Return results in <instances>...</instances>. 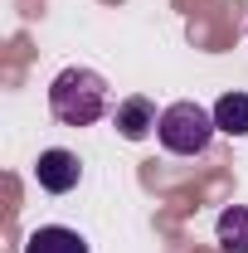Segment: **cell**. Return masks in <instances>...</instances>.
<instances>
[{
    "mask_svg": "<svg viewBox=\"0 0 248 253\" xmlns=\"http://www.w3.org/2000/svg\"><path fill=\"white\" fill-rule=\"evenodd\" d=\"M49 112L63 126H93L112 112V93H107V78L97 68L83 63H68L59 78L49 83Z\"/></svg>",
    "mask_w": 248,
    "mask_h": 253,
    "instance_id": "6da1fadb",
    "label": "cell"
},
{
    "mask_svg": "<svg viewBox=\"0 0 248 253\" xmlns=\"http://www.w3.org/2000/svg\"><path fill=\"white\" fill-rule=\"evenodd\" d=\"M214 112L209 107H200V102H170L165 112H161V126H156V136H161V146L170 151V156H205L209 151V141H214Z\"/></svg>",
    "mask_w": 248,
    "mask_h": 253,
    "instance_id": "7a4b0ae2",
    "label": "cell"
},
{
    "mask_svg": "<svg viewBox=\"0 0 248 253\" xmlns=\"http://www.w3.org/2000/svg\"><path fill=\"white\" fill-rule=\"evenodd\" d=\"M34 180H39V190H49V195H68V190L83 180V161L73 156V151H63V146H49V151H39V161H34Z\"/></svg>",
    "mask_w": 248,
    "mask_h": 253,
    "instance_id": "3957f363",
    "label": "cell"
},
{
    "mask_svg": "<svg viewBox=\"0 0 248 253\" xmlns=\"http://www.w3.org/2000/svg\"><path fill=\"white\" fill-rule=\"evenodd\" d=\"M112 122H117V131H122L126 141H146L156 126H161V112H156L151 97L131 93V97H122V102L112 107Z\"/></svg>",
    "mask_w": 248,
    "mask_h": 253,
    "instance_id": "277c9868",
    "label": "cell"
},
{
    "mask_svg": "<svg viewBox=\"0 0 248 253\" xmlns=\"http://www.w3.org/2000/svg\"><path fill=\"white\" fill-rule=\"evenodd\" d=\"M25 253H88V239L68 224H44L25 239Z\"/></svg>",
    "mask_w": 248,
    "mask_h": 253,
    "instance_id": "5b68a950",
    "label": "cell"
},
{
    "mask_svg": "<svg viewBox=\"0 0 248 253\" xmlns=\"http://www.w3.org/2000/svg\"><path fill=\"white\" fill-rule=\"evenodd\" d=\"M219 234V249L224 253H248V205H229L214 224Z\"/></svg>",
    "mask_w": 248,
    "mask_h": 253,
    "instance_id": "8992f818",
    "label": "cell"
},
{
    "mask_svg": "<svg viewBox=\"0 0 248 253\" xmlns=\"http://www.w3.org/2000/svg\"><path fill=\"white\" fill-rule=\"evenodd\" d=\"M214 126L224 136H248V93H224L214 102Z\"/></svg>",
    "mask_w": 248,
    "mask_h": 253,
    "instance_id": "52a82bcc",
    "label": "cell"
}]
</instances>
